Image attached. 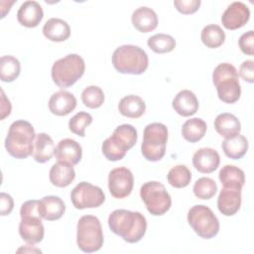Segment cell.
I'll return each instance as SVG.
<instances>
[{
	"mask_svg": "<svg viewBox=\"0 0 254 254\" xmlns=\"http://www.w3.org/2000/svg\"><path fill=\"white\" fill-rule=\"evenodd\" d=\"M110 230L128 243L139 242L146 233L147 220L139 211L115 209L108 216Z\"/></svg>",
	"mask_w": 254,
	"mask_h": 254,
	"instance_id": "6da1fadb",
	"label": "cell"
},
{
	"mask_svg": "<svg viewBox=\"0 0 254 254\" xmlns=\"http://www.w3.org/2000/svg\"><path fill=\"white\" fill-rule=\"evenodd\" d=\"M36 133L33 125L26 120L14 121L5 138V149L16 159H26L34 152Z\"/></svg>",
	"mask_w": 254,
	"mask_h": 254,
	"instance_id": "7a4b0ae2",
	"label": "cell"
},
{
	"mask_svg": "<svg viewBox=\"0 0 254 254\" xmlns=\"http://www.w3.org/2000/svg\"><path fill=\"white\" fill-rule=\"evenodd\" d=\"M112 64L120 73L142 74L148 68L149 58L147 53L140 47L123 45L113 52Z\"/></svg>",
	"mask_w": 254,
	"mask_h": 254,
	"instance_id": "3957f363",
	"label": "cell"
},
{
	"mask_svg": "<svg viewBox=\"0 0 254 254\" xmlns=\"http://www.w3.org/2000/svg\"><path fill=\"white\" fill-rule=\"evenodd\" d=\"M238 72L228 63L219 64L212 72V82L216 87L218 98L228 104L235 103L241 95Z\"/></svg>",
	"mask_w": 254,
	"mask_h": 254,
	"instance_id": "277c9868",
	"label": "cell"
},
{
	"mask_svg": "<svg viewBox=\"0 0 254 254\" xmlns=\"http://www.w3.org/2000/svg\"><path fill=\"white\" fill-rule=\"evenodd\" d=\"M21 221L19 234L28 244L40 243L45 235V228L39 210V200L30 199L25 201L20 209Z\"/></svg>",
	"mask_w": 254,
	"mask_h": 254,
	"instance_id": "5b68a950",
	"label": "cell"
},
{
	"mask_svg": "<svg viewBox=\"0 0 254 254\" xmlns=\"http://www.w3.org/2000/svg\"><path fill=\"white\" fill-rule=\"evenodd\" d=\"M84 60L77 54H69L58 61L52 66V79L61 88L73 85L84 73Z\"/></svg>",
	"mask_w": 254,
	"mask_h": 254,
	"instance_id": "8992f818",
	"label": "cell"
},
{
	"mask_svg": "<svg viewBox=\"0 0 254 254\" xmlns=\"http://www.w3.org/2000/svg\"><path fill=\"white\" fill-rule=\"evenodd\" d=\"M103 232L99 219L94 215L81 216L76 225V243L85 253L98 251L103 245Z\"/></svg>",
	"mask_w": 254,
	"mask_h": 254,
	"instance_id": "52a82bcc",
	"label": "cell"
},
{
	"mask_svg": "<svg viewBox=\"0 0 254 254\" xmlns=\"http://www.w3.org/2000/svg\"><path fill=\"white\" fill-rule=\"evenodd\" d=\"M168 141V128L163 123L154 122L148 124L143 133L141 153L150 162H158L166 154Z\"/></svg>",
	"mask_w": 254,
	"mask_h": 254,
	"instance_id": "ba28073f",
	"label": "cell"
},
{
	"mask_svg": "<svg viewBox=\"0 0 254 254\" xmlns=\"http://www.w3.org/2000/svg\"><path fill=\"white\" fill-rule=\"evenodd\" d=\"M140 196L148 211L155 216L165 214L172 205V198L165 186L157 181L147 182L140 189Z\"/></svg>",
	"mask_w": 254,
	"mask_h": 254,
	"instance_id": "9c48e42d",
	"label": "cell"
},
{
	"mask_svg": "<svg viewBox=\"0 0 254 254\" xmlns=\"http://www.w3.org/2000/svg\"><path fill=\"white\" fill-rule=\"evenodd\" d=\"M188 222L193 231L203 239H211L219 231V220L206 205H193L188 212Z\"/></svg>",
	"mask_w": 254,
	"mask_h": 254,
	"instance_id": "30bf717a",
	"label": "cell"
},
{
	"mask_svg": "<svg viewBox=\"0 0 254 254\" xmlns=\"http://www.w3.org/2000/svg\"><path fill=\"white\" fill-rule=\"evenodd\" d=\"M70 199L76 209L94 208L104 202L105 194L101 188L87 182H80L72 189Z\"/></svg>",
	"mask_w": 254,
	"mask_h": 254,
	"instance_id": "8fae6325",
	"label": "cell"
},
{
	"mask_svg": "<svg viewBox=\"0 0 254 254\" xmlns=\"http://www.w3.org/2000/svg\"><path fill=\"white\" fill-rule=\"evenodd\" d=\"M134 187L132 172L126 167H119L111 170L108 174V190L115 198L128 196Z\"/></svg>",
	"mask_w": 254,
	"mask_h": 254,
	"instance_id": "7c38bea8",
	"label": "cell"
},
{
	"mask_svg": "<svg viewBox=\"0 0 254 254\" xmlns=\"http://www.w3.org/2000/svg\"><path fill=\"white\" fill-rule=\"evenodd\" d=\"M250 18V10L246 4L240 1L232 2L224 10L221 23L227 30H236L243 27Z\"/></svg>",
	"mask_w": 254,
	"mask_h": 254,
	"instance_id": "4fadbf2b",
	"label": "cell"
},
{
	"mask_svg": "<svg viewBox=\"0 0 254 254\" xmlns=\"http://www.w3.org/2000/svg\"><path fill=\"white\" fill-rule=\"evenodd\" d=\"M220 163V157L216 150L204 147L198 149L192 156V165L196 171L202 174L214 172Z\"/></svg>",
	"mask_w": 254,
	"mask_h": 254,
	"instance_id": "5bb4252c",
	"label": "cell"
},
{
	"mask_svg": "<svg viewBox=\"0 0 254 254\" xmlns=\"http://www.w3.org/2000/svg\"><path fill=\"white\" fill-rule=\"evenodd\" d=\"M44 17L42 6L34 0H28L21 4L17 12L18 22L27 28L37 27Z\"/></svg>",
	"mask_w": 254,
	"mask_h": 254,
	"instance_id": "9a60e30c",
	"label": "cell"
},
{
	"mask_svg": "<svg viewBox=\"0 0 254 254\" xmlns=\"http://www.w3.org/2000/svg\"><path fill=\"white\" fill-rule=\"evenodd\" d=\"M76 107L75 96L66 90H59L53 93L49 99V109L57 116H65Z\"/></svg>",
	"mask_w": 254,
	"mask_h": 254,
	"instance_id": "2e32d148",
	"label": "cell"
},
{
	"mask_svg": "<svg viewBox=\"0 0 254 254\" xmlns=\"http://www.w3.org/2000/svg\"><path fill=\"white\" fill-rule=\"evenodd\" d=\"M55 157L58 161L65 162L74 166L81 160L82 148L75 140L65 138L58 143L55 150Z\"/></svg>",
	"mask_w": 254,
	"mask_h": 254,
	"instance_id": "e0dca14e",
	"label": "cell"
},
{
	"mask_svg": "<svg viewBox=\"0 0 254 254\" xmlns=\"http://www.w3.org/2000/svg\"><path fill=\"white\" fill-rule=\"evenodd\" d=\"M39 210L43 219L55 221L64 215L65 204L60 196L46 195L39 200Z\"/></svg>",
	"mask_w": 254,
	"mask_h": 254,
	"instance_id": "ac0fdd59",
	"label": "cell"
},
{
	"mask_svg": "<svg viewBox=\"0 0 254 254\" xmlns=\"http://www.w3.org/2000/svg\"><path fill=\"white\" fill-rule=\"evenodd\" d=\"M172 106L179 115L189 117L196 113L199 104L195 94L192 91L183 89L174 97Z\"/></svg>",
	"mask_w": 254,
	"mask_h": 254,
	"instance_id": "d6986e66",
	"label": "cell"
},
{
	"mask_svg": "<svg viewBox=\"0 0 254 254\" xmlns=\"http://www.w3.org/2000/svg\"><path fill=\"white\" fill-rule=\"evenodd\" d=\"M131 22L136 30L141 33L154 31L158 26V16L156 12L146 6L137 8L131 16Z\"/></svg>",
	"mask_w": 254,
	"mask_h": 254,
	"instance_id": "ffe728a7",
	"label": "cell"
},
{
	"mask_svg": "<svg viewBox=\"0 0 254 254\" xmlns=\"http://www.w3.org/2000/svg\"><path fill=\"white\" fill-rule=\"evenodd\" d=\"M241 205V190L223 188L217 197V208L225 216L234 215Z\"/></svg>",
	"mask_w": 254,
	"mask_h": 254,
	"instance_id": "44dd1931",
	"label": "cell"
},
{
	"mask_svg": "<svg viewBox=\"0 0 254 254\" xmlns=\"http://www.w3.org/2000/svg\"><path fill=\"white\" fill-rule=\"evenodd\" d=\"M49 178L53 186L58 188H65L69 186L75 179V172L72 165L58 161V163H55L52 166Z\"/></svg>",
	"mask_w": 254,
	"mask_h": 254,
	"instance_id": "7402d4cb",
	"label": "cell"
},
{
	"mask_svg": "<svg viewBox=\"0 0 254 254\" xmlns=\"http://www.w3.org/2000/svg\"><path fill=\"white\" fill-rule=\"evenodd\" d=\"M44 36L52 42H64L70 36V27L63 19L51 18L43 27Z\"/></svg>",
	"mask_w": 254,
	"mask_h": 254,
	"instance_id": "603a6c76",
	"label": "cell"
},
{
	"mask_svg": "<svg viewBox=\"0 0 254 254\" xmlns=\"http://www.w3.org/2000/svg\"><path fill=\"white\" fill-rule=\"evenodd\" d=\"M219 181L223 188L241 190L245 184L244 172L233 165H225L218 174Z\"/></svg>",
	"mask_w": 254,
	"mask_h": 254,
	"instance_id": "cb8c5ba5",
	"label": "cell"
},
{
	"mask_svg": "<svg viewBox=\"0 0 254 254\" xmlns=\"http://www.w3.org/2000/svg\"><path fill=\"white\" fill-rule=\"evenodd\" d=\"M56 146L50 135L47 133H39L36 135L33 158L38 163H46L55 155Z\"/></svg>",
	"mask_w": 254,
	"mask_h": 254,
	"instance_id": "d4e9b609",
	"label": "cell"
},
{
	"mask_svg": "<svg viewBox=\"0 0 254 254\" xmlns=\"http://www.w3.org/2000/svg\"><path fill=\"white\" fill-rule=\"evenodd\" d=\"M213 124L216 132L224 138L237 135L241 131V124L238 118L228 112L218 114L215 117Z\"/></svg>",
	"mask_w": 254,
	"mask_h": 254,
	"instance_id": "484cf974",
	"label": "cell"
},
{
	"mask_svg": "<svg viewBox=\"0 0 254 254\" xmlns=\"http://www.w3.org/2000/svg\"><path fill=\"white\" fill-rule=\"evenodd\" d=\"M119 112L128 118H139L146 110L145 101L138 95L130 94L122 97L118 104Z\"/></svg>",
	"mask_w": 254,
	"mask_h": 254,
	"instance_id": "4316f807",
	"label": "cell"
},
{
	"mask_svg": "<svg viewBox=\"0 0 254 254\" xmlns=\"http://www.w3.org/2000/svg\"><path fill=\"white\" fill-rule=\"evenodd\" d=\"M221 148L226 157L232 160H239L247 153L248 140L245 136L237 134L232 137L224 138Z\"/></svg>",
	"mask_w": 254,
	"mask_h": 254,
	"instance_id": "83f0119b",
	"label": "cell"
},
{
	"mask_svg": "<svg viewBox=\"0 0 254 254\" xmlns=\"http://www.w3.org/2000/svg\"><path fill=\"white\" fill-rule=\"evenodd\" d=\"M207 129L206 123L198 117L190 118L188 119L182 127V135L183 137L190 142V143H195L198 142L203 138L205 135Z\"/></svg>",
	"mask_w": 254,
	"mask_h": 254,
	"instance_id": "f1b7e54d",
	"label": "cell"
},
{
	"mask_svg": "<svg viewBox=\"0 0 254 254\" xmlns=\"http://www.w3.org/2000/svg\"><path fill=\"white\" fill-rule=\"evenodd\" d=\"M200 39L203 45L207 48L216 49L224 43L225 33L220 26L216 24H209L201 30Z\"/></svg>",
	"mask_w": 254,
	"mask_h": 254,
	"instance_id": "f546056e",
	"label": "cell"
},
{
	"mask_svg": "<svg viewBox=\"0 0 254 254\" xmlns=\"http://www.w3.org/2000/svg\"><path fill=\"white\" fill-rule=\"evenodd\" d=\"M21 64L13 56H2L0 59V77L4 82L14 81L20 74Z\"/></svg>",
	"mask_w": 254,
	"mask_h": 254,
	"instance_id": "4dcf8cb0",
	"label": "cell"
},
{
	"mask_svg": "<svg viewBox=\"0 0 254 254\" xmlns=\"http://www.w3.org/2000/svg\"><path fill=\"white\" fill-rule=\"evenodd\" d=\"M101 150L104 157L112 162L122 160L128 151V149L125 148L113 135L103 141Z\"/></svg>",
	"mask_w": 254,
	"mask_h": 254,
	"instance_id": "1f68e13d",
	"label": "cell"
},
{
	"mask_svg": "<svg viewBox=\"0 0 254 254\" xmlns=\"http://www.w3.org/2000/svg\"><path fill=\"white\" fill-rule=\"evenodd\" d=\"M147 45L156 54H166L176 48V40L171 35L159 33L151 36L147 41Z\"/></svg>",
	"mask_w": 254,
	"mask_h": 254,
	"instance_id": "d6a6232c",
	"label": "cell"
},
{
	"mask_svg": "<svg viewBox=\"0 0 254 254\" xmlns=\"http://www.w3.org/2000/svg\"><path fill=\"white\" fill-rule=\"evenodd\" d=\"M168 183L177 189H183L190 185L191 173L186 165H177L173 167L167 176Z\"/></svg>",
	"mask_w": 254,
	"mask_h": 254,
	"instance_id": "836d02e7",
	"label": "cell"
},
{
	"mask_svg": "<svg viewBox=\"0 0 254 254\" xmlns=\"http://www.w3.org/2000/svg\"><path fill=\"white\" fill-rule=\"evenodd\" d=\"M193 194L199 199H209L217 191L216 183L207 177H201L195 181L192 187Z\"/></svg>",
	"mask_w": 254,
	"mask_h": 254,
	"instance_id": "e575fe53",
	"label": "cell"
},
{
	"mask_svg": "<svg viewBox=\"0 0 254 254\" xmlns=\"http://www.w3.org/2000/svg\"><path fill=\"white\" fill-rule=\"evenodd\" d=\"M128 150L134 147L137 142V130L131 124H122L115 128L112 134Z\"/></svg>",
	"mask_w": 254,
	"mask_h": 254,
	"instance_id": "d590c367",
	"label": "cell"
},
{
	"mask_svg": "<svg viewBox=\"0 0 254 254\" xmlns=\"http://www.w3.org/2000/svg\"><path fill=\"white\" fill-rule=\"evenodd\" d=\"M82 103L91 109L100 107L104 102V92L96 85H89L81 92Z\"/></svg>",
	"mask_w": 254,
	"mask_h": 254,
	"instance_id": "8d00e7d4",
	"label": "cell"
},
{
	"mask_svg": "<svg viewBox=\"0 0 254 254\" xmlns=\"http://www.w3.org/2000/svg\"><path fill=\"white\" fill-rule=\"evenodd\" d=\"M92 123V116L84 111L77 112L68 121L69 130L80 137H84L85 129Z\"/></svg>",
	"mask_w": 254,
	"mask_h": 254,
	"instance_id": "74e56055",
	"label": "cell"
},
{
	"mask_svg": "<svg viewBox=\"0 0 254 254\" xmlns=\"http://www.w3.org/2000/svg\"><path fill=\"white\" fill-rule=\"evenodd\" d=\"M200 0H175L174 5L177 10L185 15L196 12L200 6Z\"/></svg>",
	"mask_w": 254,
	"mask_h": 254,
	"instance_id": "f35d334b",
	"label": "cell"
},
{
	"mask_svg": "<svg viewBox=\"0 0 254 254\" xmlns=\"http://www.w3.org/2000/svg\"><path fill=\"white\" fill-rule=\"evenodd\" d=\"M253 41H254V33L252 30L241 35L238 41V45L243 54L248 56H253Z\"/></svg>",
	"mask_w": 254,
	"mask_h": 254,
	"instance_id": "ab89813d",
	"label": "cell"
},
{
	"mask_svg": "<svg viewBox=\"0 0 254 254\" xmlns=\"http://www.w3.org/2000/svg\"><path fill=\"white\" fill-rule=\"evenodd\" d=\"M254 61L253 60H246L244 61L239 66V75L241 78L249 83H253L254 81Z\"/></svg>",
	"mask_w": 254,
	"mask_h": 254,
	"instance_id": "60d3db41",
	"label": "cell"
},
{
	"mask_svg": "<svg viewBox=\"0 0 254 254\" xmlns=\"http://www.w3.org/2000/svg\"><path fill=\"white\" fill-rule=\"evenodd\" d=\"M0 206H1V215L5 216L11 213L14 207V200L12 196L6 192L0 193Z\"/></svg>",
	"mask_w": 254,
	"mask_h": 254,
	"instance_id": "b9f144b4",
	"label": "cell"
},
{
	"mask_svg": "<svg viewBox=\"0 0 254 254\" xmlns=\"http://www.w3.org/2000/svg\"><path fill=\"white\" fill-rule=\"evenodd\" d=\"M11 109L12 105L10 100L6 97L4 90L1 89V120H4L5 117L11 113Z\"/></svg>",
	"mask_w": 254,
	"mask_h": 254,
	"instance_id": "7bdbcfd3",
	"label": "cell"
}]
</instances>
